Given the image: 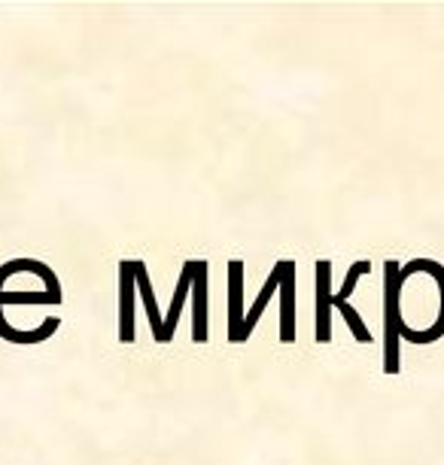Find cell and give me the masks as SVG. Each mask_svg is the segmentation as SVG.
Masks as SVG:
<instances>
[{
	"mask_svg": "<svg viewBox=\"0 0 444 465\" xmlns=\"http://www.w3.org/2000/svg\"><path fill=\"white\" fill-rule=\"evenodd\" d=\"M384 371H399V338L408 344H435L444 338V265L435 259H390L384 265Z\"/></svg>",
	"mask_w": 444,
	"mask_h": 465,
	"instance_id": "cell-1",
	"label": "cell"
},
{
	"mask_svg": "<svg viewBox=\"0 0 444 465\" xmlns=\"http://www.w3.org/2000/svg\"><path fill=\"white\" fill-rule=\"evenodd\" d=\"M61 283L46 262L13 259L0 265V338L10 344H40L61 326Z\"/></svg>",
	"mask_w": 444,
	"mask_h": 465,
	"instance_id": "cell-2",
	"label": "cell"
}]
</instances>
